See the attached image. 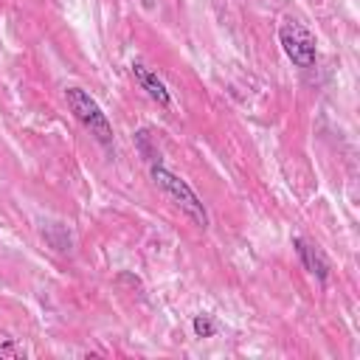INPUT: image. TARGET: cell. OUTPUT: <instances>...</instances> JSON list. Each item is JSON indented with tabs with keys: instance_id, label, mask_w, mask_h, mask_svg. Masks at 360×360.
<instances>
[{
	"instance_id": "cell-1",
	"label": "cell",
	"mask_w": 360,
	"mask_h": 360,
	"mask_svg": "<svg viewBox=\"0 0 360 360\" xmlns=\"http://www.w3.org/2000/svg\"><path fill=\"white\" fill-rule=\"evenodd\" d=\"M152 180L166 191V197H169L197 228H208V211H205L202 200L197 197V191H194L183 177H177V174L169 172L166 166L155 163V166H152Z\"/></svg>"
},
{
	"instance_id": "cell-2",
	"label": "cell",
	"mask_w": 360,
	"mask_h": 360,
	"mask_svg": "<svg viewBox=\"0 0 360 360\" xmlns=\"http://www.w3.org/2000/svg\"><path fill=\"white\" fill-rule=\"evenodd\" d=\"M65 101H68L70 112L76 115V121H79L84 129H90V135H96L98 143H104V146L112 143V127H110L104 110L98 107V101H96L87 90H82V87H68V90H65Z\"/></svg>"
},
{
	"instance_id": "cell-3",
	"label": "cell",
	"mask_w": 360,
	"mask_h": 360,
	"mask_svg": "<svg viewBox=\"0 0 360 360\" xmlns=\"http://www.w3.org/2000/svg\"><path fill=\"white\" fill-rule=\"evenodd\" d=\"M278 42H281L287 59L295 68H304V70L307 68H315V62H318V45H315V37H312L309 28H304L295 20H287L278 28Z\"/></svg>"
},
{
	"instance_id": "cell-4",
	"label": "cell",
	"mask_w": 360,
	"mask_h": 360,
	"mask_svg": "<svg viewBox=\"0 0 360 360\" xmlns=\"http://www.w3.org/2000/svg\"><path fill=\"white\" fill-rule=\"evenodd\" d=\"M292 245H295V253H298L301 264H304L312 276H318V281H326V278H329V262H326L323 250H321L318 245H312V242L301 239V236H295V239H292Z\"/></svg>"
},
{
	"instance_id": "cell-5",
	"label": "cell",
	"mask_w": 360,
	"mask_h": 360,
	"mask_svg": "<svg viewBox=\"0 0 360 360\" xmlns=\"http://www.w3.org/2000/svg\"><path fill=\"white\" fill-rule=\"evenodd\" d=\"M132 76H135V82L158 101V104H163V107H169L172 104V96H169V90H166V84H163V79H158V73L155 70H149L146 65H141V62H135L132 65Z\"/></svg>"
},
{
	"instance_id": "cell-6",
	"label": "cell",
	"mask_w": 360,
	"mask_h": 360,
	"mask_svg": "<svg viewBox=\"0 0 360 360\" xmlns=\"http://www.w3.org/2000/svg\"><path fill=\"white\" fill-rule=\"evenodd\" d=\"M191 329H194V335H197V338H214V335H217V323H214V318H211V315H205V312L194 315Z\"/></svg>"
},
{
	"instance_id": "cell-7",
	"label": "cell",
	"mask_w": 360,
	"mask_h": 360,
	"mask_svg": "<svg viewBox=\"0 0 360 360\" xmlns=\"http://www.w3.org/2000/svg\"><path fill=\"white\" fill-rule=\"evenodd\" d=\"M0 357H11V360H20V357H25V349L14 340V338H8V335H0Z\"/></svg>"
},
{
	"instance_id": "cell-8",
	"label": "cell",
	"mask_w": 360,
	"mask_h": 360,
	"mask_svg": "<svg viewBox=\"0 0 360 360\" xmlns=\"http://www.w3.org/2000/svg\"><path fill=\"white\" fill-rule=\"evenodd\" d=\"M143 3V8H152V0H141Z\"/></svg>"
}]
</instances>
